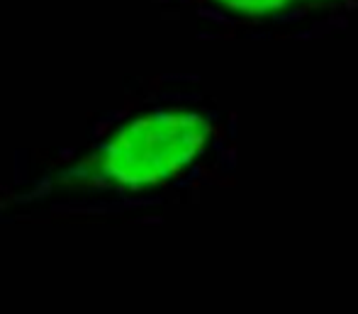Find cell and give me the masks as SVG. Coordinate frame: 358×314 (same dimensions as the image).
Masks as SVG:
<instances>
[{
  "label": "cell",
  "mask_w": 358,
  "mask_h": 314,
  "mask_svg": "<svg viewBox=\"0 0 358 314\" xmlns=\"http://www.w3.org/2000/svg\"><path fill=\"white\" fill-rule=\"evenodd\" d=\"M217 39L315 42L341 34L358 0H183Z\"/></svg>",
  "instance_id": "cell-2"
},
{
  "label": "cell",
  "mask_w": 358,
  "mask_h": 314,
  "mask_svg": "<svg viewBox=\"0 0 358 314\" xmlns=\"http://www.w3.org/2000/svg\"><path fill=\"white\" fill-rule=\"evenodd\" d=\"M236 169V115L195 80L127 120L103 146V178L149 197L231 185Z\"/></svg>",
  "instance_id": "cell-1"
}]
</instances>
